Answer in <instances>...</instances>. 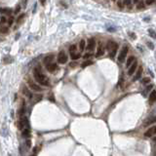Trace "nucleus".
Returning a JSON list of instances; mask_svg holds the SVG:
<instances>
[{
	"label": "nucleus",
	"instance_id": "f257e3e1",
	"mask_svg": "<svg viewBox=\"0 0 156 156\" xmlns=\"http://www.w3.org/2000/svg\"><path fill=\"white\" fill-rule=\"evenodd\" d=\"M33 77H34V80L36 81V83H38L39 85H41V86L47 87L50 85L49 79L47 78V76H45L43 73H42V70H41L40 66H36L33 69Z\"/></svg>",
	"mask_w": 156,
	"mask_h": 156
},
{
	"label": "nucleus",
	"instance_id": "f03ea898",
	"mask_svg": "<svg viewBox=\"0 0 156 156\" xmlns=\"http://www.w3.org/2000/svg\"><path fill=\"white\" fill-rule=\"evenodd\" d=\"M106 49L109 52V57L111 59H114V57L117 53V49H118V44L114 41L109 40L106 44Z\"/></svg>",
	"mask_w": 156,
	"mask_h": 156
},
{
	"label": "nucleus",
	"instance_id": "7ed1b4c3",
	"mask_svg": "<svg viewBox=\"0 0 156 156\" xmlns=\"http://www.w3.org/2000/svg\"><path fill=\"white\" fill-rule=\"evenodd\" d=\"M128 51H129V49H128V46H123V48L121 49V51H120V53H119V55H118V58H117V61H118V63H123L124 61H125V59H126V57H127V54H128Z\"/></svg>",
	"mask_w": 156,
	"mask_h": 156
},
{
	"label": "nucleus",
	"instance_id": "20e7f679",
	"mask_svg": "<svg viewBox=\"0 0 156 156\" xmlns=\"http://www.w3.org/2000/svg\"><path fill=\"white\" fill-rule=\"evenodd\" d=\"M27 85H28V87H29L31 90H33L35 92H41L42 90H43V88H41L40 85H38L37 83H35L31 79H27Z\"/></svg>",
	"mask_w": 156,
	"mask_h": 156
},
{
	"label": "nucleus",
	"instance_id": "39448f33",
	"mask_svg": "<svg viewBox=\"0 0 156 156\" xmlns=\"http://www.w3.org/2000/svg\"><path fill=\"white\" fill-rule=\"evenodd\" d=\"M67 60H68V58H67V55L65 54V52L61 51L58 55V63L61 64H64L67 63Z\"/></svg>",
	"mask_w": 156,
	"mask_h": 156
},
{
	"label": "nucleus",
	"instance_id": "423d86ee",
	"mask_svg": "<svg viewBox=\"0 0 156 156\" xmlns=\"http://www.w3.org/2000/svg\"><path fill=\"white\" fill-rule=\"evenodd\" d=\"M104 55V46L102 42H98L97 52H96V58H100V57H102Z\"/></svg>",
	"mask_w": 156,
	"mask_h": 156
},
{
	"label": "nucleus",
	"instance_id": "0eeeda50",
	"mask_svg": "<svg viewBox=\"0 0 156 156\" xmlns=\"http://www.w3.org/2000/svg\"><path fill=\"white\" fill-rule=\"evenodd\" d=\"M95 48H96V40H95V38H90L88 40V42H87L86 49L91 53V52H93L95 50Z\"/></svg>",
	"mask_w": 156,
	"mask_h": 156
},
{
	"label": "nucleus",
	"instance_id": "6e6552de",
	"mask_svg": "<svg viewBox=\"0 0 156 156\" xmlns=\"http://www.w3.org/2000/svg\"><path fill=\"white\" fill-rule=\"evenodd\" d=\"M137 69H138V62L137 61H135L134 62V64L128 68V75L129 76H132V75H134L135 74V72L137 71Z\"/></svg>",
	"mask_w": 156,
	"mask_h": 156
},
{
	"label": "nucleus",
	"instance_id": "1a4fd4ad",
	"mask_svg": "<svg viewBox=\"0 0 156 156\" xmlns=\"http://www.w3.org/2000/svg\"><path fill=\"white\" fill-rule=\"evenodd\" d=\"M155 135H156V125L150 127V128H149V129L144 133V136H145L146 138L153 137V136H155Z\"/></svg>",
	"mask_w": 156,
	"mask_h": 156
},
{
	"label": "nucleus",
	"instance_id": "9d476101",
	"mask_svg": "<svg viewBox=\"0 0 156 156\" xmlns=\"http://www.w3.org/2000/svg\"><path fill=\"white\" fill-rule=\"evenodd\" d=\"M57 68H58V64H57L56 63H50V64H46V69L48 70L49 72H51V73L55 72L57 70Z\"/></svg>",
	"mask_w": 156,
	"mask_h": 156
},
{
	"label": "nucleus",
	"instance_id": "9b49d317",
	"mask_svg": "<svg viewBox=\"0 0 156 156\" xmlns=\"http://www.w3.org/2000/svg\"><path fill=\"white\" fill-rule=\"evenodd\" d=\"M141 73H143V67L139 66V67L137 69V71L135 72V75H134V77H133V81L139 80V79L140 78V76H141Z\"/></svg>",
	"mask_w": 156,
	"mask_h": 156
},
{
	"label": "nucleus",
	"instance_id": "f8f14e48",
	"mask_svg": "<svg viewBox=\"0 0 156 156\" xmlns=\"http://www.w3.org/2000/svg\"><path fill=\"white\" fill-rule=\"evenodd\" d=\"M156 101V91L155 90H152L150 93H149V97H148V103L150 104H152L154 102Z\"/></svg>",
	"mask_w": 156,
	"mask_h": 156
},
{
	"label": "nucleus",
	"instance_id": "ddd939ff",
	"mask_svg": "<svg viewBox=\"0 0 156 156\" xmlns=\"http://www.w3.org/2000/svg\"><path fill=\"white\" fill-rule=\"evenodd\" d=\"M136 61V58L134 56H130L128 59H127V61H126V67L127 68H129L133 64H134V62Z\"/></svg>",
	"mask_w": 156,
	"mask_h": 156
},
{
	"label": "nucleus",
	"instance_id": "4468645a",
	"mask_svg": "<svg viewBox=\"0 0 156 156\" xmlns=\"http://www.w3.org/2000/svg\"><path fill=\"white\" fill-rule=\"evenodd\" d=\"M54 59H55V56H54V55H48V56H46L45 58H44L43 63H44L45 64H50V63H53Z\"/></svg>",
	"mask_w": 156,
	"mask_h": 156
},
{
	"label": "nucleus",
	"instance_id": "2eb2a0df",
	"mask_svg": "<svg viewBox=\"0 0 156 156\" xmlns=\"http://www.w3.org/2000/svg\"><path fill=\"white\" fill-rule=\"evenodd\" d=\"M22 136L24 139H28L30 136V129L29 128H24L22 130Z\"/></svg>",
	"mask_w": 156,
	"mask_h": 156
},
{
	"label": "nucleus",
	"instance_id": "dca6fc26",
	"mask_svg": "<svg viewBox=\"0 0 156 156\" xmlns=\"http://www.w3.org/2000/svg\"><path fill=\"white\" fill-rule=\"evenodd\" d=\"M23 95L24 96H26L28 98H32V94L30 93V91H29V89H28L27 87H23Z\"/></svg>",
	"mask_w": 156,
	"mask_h": 156
},
{
	"label": "nucleus",
	"instance_id": "f3484780",
	"mask_svg": "<svg viewBox=\"0 0 156 156\" xmlns=\"http://www.w3.org/2000/svg\"><path fill=\"white\" fill-rule=\"evenodd\" d=\"M70 58H71V60L73 61H77L81 58V54L80 53H72V54H70Z\"/></svg>",
	"mask_w": 156,
	"mask_h": 156
},
{
	"label": "nucleus",
	"instance_id": "a211bd4d",
	"mask_svg": "<svg viewBox=\"0 0 156 156\" xmlns=\"http://www.w3.org/2000/svg\"><path fill=\"white\" fill-rule=\"evenodd\" d=\"M85 48H86V41H85L84 39H81L80 42H79V50L81 52H83L85 50Z\"/></svg>",
	"mask_w": 156,
	"mask_h": 156
},
{
	"label": "nucleus",
	"instance_id": "6ab92c4d",
	"mask_svg": "<svg viewBox=\"0 0 156 156\" xmlns=\"http://www.w3.org/2000/svg\"><path fill=\"white\" fill-rule=\"evenodd\" d=\"M153 123H156V116H154V117L148 119V120L144 124V127H148L149 125H151V124H153Z\"/></svg>",
	"mask_w": 156,
	"mask_h": 156
},
{
	"label": "nucleus",
	"instance_id": "aec40b11",
	"mask_svg": "<svg viewBox=\"0 0 156 156\" xmlns=\"http://www.w3.org/2000/svg\"><path fill=\"white\" fill-rule=\"evenodd\" d=\"M152 88H153V85H152V84H148L147 86L145 87L144 91L143 92V93H144V96H146V95H147V93H148L149 91H151V90H152Z\"/></svg>",
	"mask_w": 156,
	"mask_h": 156
},
{
	"label": "nucleus",
	"instance_id": "412c9836",
	"mask_svg": "<svg viewBox=\"0 0 156 156\" xmlns=\"http://www.w3.org/2000/svg\"><path fill=\"white\" fill-rule=\"evenodd\" d=\"M91 64H93V62L92 61H90V60H87V61H85V62H83V64H81V67H87V66H89V65H91Z\"/></svg>",
	"mask_w": 156,
	"mask_h": 156
},
{
	"label": "nucleus",
	"instance_id": "4be33fe9",
	"mask_svg": "<svg viewBox=\"0 0 156 156\" xmlns=\"http://www.w3.org/2000/svg\"><path fill=\"white\" fill-rule=\"evenodd\" d=\"M123 2V6H127V7H131L132 6V0H122Z\"/></svg>",
	"mask_w": 156,
	"mask_h": 156
},
{
	"label": "nucleus",
	"instance_id": "5701e85b",
	"mask_svg": "<svg viewBox=\"0 0 156 156\" xmlns=\"http://www.w3.org/2000/svg\"><path fill=\"white\" fill-rule=\"evenodd\" d=\"M76 49H77V46H76L75 44L70 45V47H69V53H70V54L75 53V52H76Z\"/></svg>",
	"mask_w": 156,
	"mask_h": 156
},
{
	"label": "nucleus",
	"instance_id": "b1692460",
	"mask_svg": "<svg viewBox=\"0 0 156 156\" xmlns=\"http://www.w3.org/2000/svg\"><path fill=\"white\" fill-rule=\"evenodd\" d=\"M141 84H144V85H148V84H150V78H149V77H144L143 80H141Z\"/></svg>",
	"mask_w": 156,
	"mask_h": 156
},
{
	"label": "nucleus",
	"instance_id": "393cba45",
	"mask_svg": "<svg viewBox=\"0 0 156 156\" xmlns=\"http://www.w3.org/2000/svg\"><path fill=\"white\" fill-rule=\"evenodd\" d=\"M144 7H145V4H144L143 1H140V2H139V3L137 4V8H138L139 10H140V9H144Z\"/></svg>",
	"mask_w": 156,
	"mask_h": 156
},
{
	"label": "nucleus",
	"instance_id": "a878e982",
	"mask_svg": "<svg viewBox=\"0 0 156 156\" xmlns=\"http://www.w3.org/2000/svg\"><path fill=\"white\" fill-rule=\"evenodd\" d=\"M9 28L6 26H0V32L1 33H8Z\"/></svg>",
	"mask_w": 156,
	"mask_h": 156
},
{
	"label": "nucleus",
	"instance_id": "bb28decb",
	"mask_svg": "<svg viewBox=\"0 0 156 156\" xmlns=\"http://www.w3.org/2000/svg\"><path fill=\"white\" fill-rule=\"evenodd\" d=\"M148 34H149L153 39H156V32H155L153 29H148Z\"/></svg>",
	"mask_w": 156,
	"mask_h": 156
},
{
	"label": "nucleus",
	"instance_id": "cd10ccee",
	"mask_svg": "<svg viewBox=\"0 0 156 156\" xmlns=\"http://www.w3.org/2000/svg\"><path fill=\"white\" fill-rule=\"evenodd\" d=\"M7 21H8V19L6 18V16H2L1 18H0V23L1 24H5L7 23Z\"/></svg>",
	"mask_w": 156,
	"mask_h": 156
},
{
	"label": "nucleus",
	"instance_id": "c85d7f7f",
	"mask_svg": "<svg viewBox=\"0 0 156 156\" xmlns=\"http://www.w3.org/2000/svg\"><path fill=\"white\" fill-rule=\"evenodd\" d=\"M7 23H8V25H9V26H11V25L14 23V17H13V16H11V17L8 19Z\"/></svg>",
	"mask_w": 156,
	"mask_h": 156
},
{
	"label": "nucleus",
	"instance_id": "c756f323",
	"mask_svg": "<svg viewBox=\"0 0 156 156\" xmlns=\"http://www.w3.org/2000/svg\"><path fill=\"white\" fill-rule=\"evenodd\" d=\"M92 55H93V54L89 52V53H87V54H85V55L83 56V58H84L85 60H88V59L90 58V57H92Z\"/></svg>",
	"mask_w": 156,
	"mask_h": 156
},
{
	"label": "nucleus",
	"instance_id": "7c9ffc66",
	"mask_svg": "<svg viewBox=\"0 0 156 156\" xmlns=\"http://www.w3.org/2000/svg\"><path fill=\"white\" fill-rule=\"evenodd\" d=\"M116 3H117V6L119 8H122L123 7V2H122V0H116Z\"/></svg>",
	"mask_w": 156,
	"mask_h": 156
},
{
	"label": "nucleus",
	"instance_id": "2f4dec72",
	"mask_svg": "<svg viewBox=\"0 0 156 156\" xmlns=\"http://www.w3.org/2000/svg\"><path fill=\"white\" fill-rule=\"evenodd\" d=\"M146 44H147V46H148V47H149V48H150L151 50H153V49H154V45H153V44L151 43V42H147Z\"/></svg>",
	"mask_w": 156,
	"mask_h": 156
},
{
	"label": "nucleus",
	"instance_id": "473e14b6",
	"mask_svg": "<svg viewBox=\"0 0 156 156\" xmlns=\"http://www.w3.org/2000/svg\"><path fill=\"white\" fill-rule=\"evenodd\" d=\"M0 12H3V13H8V14H10L12 11H11V10H8V9H2V10H0Z\"/></svg>",
	"mask_w": 156,
	"mask_h": 156
},
{
	"label": "nucleus",
	"instance_id": "72a5a7b5",
	"mask_svg": "<svg viewBox=\"0 0 156 156\" xmlns=\"http://www.w3.org/2000/svg\"><path fill=\"white\" fill-rule=\"evenodd\" d=\"M26 146L27 147H30L31 146V143H30L29 139H26Z\"/></svg>",
	"mask_w": 156,
	"mask_h": 156
},
{
	"label": "nucleus",
	"instance_id": "f704fd0d",
	"mask_svg": "<svg viewBox=\"0 0 156 156\" xmlns=\"http://www.w3.org/2000/svg\"><path fill=\"white\" fill-rule=\"evenodd\" d=\"M141 1V0H132V2L134 3V4H138L139 2H140Z\"/></svg>",
	"mask_w": 156,
	"mask_h": 156
},
{
	"label": "nucleus",
	"instance_id": "c9c22d12",
	"mask_svg": "<svg viewBox=\"0 0 156 156\" xmlns=\"http://www.w3.org/2000/svg\"><path fill=\"white\" fill-rule=\"evenodd\" d=\"M153 156H156V144H155V146L153 149Z\"/></svg>",
	"mask_w": 156,
	"mask_h": 156
},
{
	"label": "nucleus",
	"instance_id": "e433bc0d",
	"mask_svg": "<svg viewBox=\"0 0 156 156\" xmlns=\"http://www.w3.org/2000/svg\"><path fill=\"white\" fill-rule=\"evenodd\" d=\"M76 64H77L76 63H70V64H69V65H70V66H71V67H74V66H75Z\"/></svg>",
	"mask_w": 156,
	"mask_h": 156
},
{
	"label": "nucleus",
	"instance_id": "4c0bfd02",
	"mask_svg": "<svg viewBox=\"0 0 156 156\" xmlns=\"http://www.w3.org/2000/svg\"><path fill=\"white\" fill-rule=\"evenodd\" d=\"M45 2H46V0H41V4L42 5H45Z\"/></svg>",
	"mask_w": 156,
	"mask_h": 156
},
{
	"label": "nucleus",
	"instance_id": "58836bf2",
	"mask_svg": "<svg viewBox=\"0 0 156 156\" xmlns=\"http://www.w3.org/2000/svg\"><path fill=\"white\" fill-rule=\"evenodd\" d=\"M20 8H21L20 6H17V9H16V11H15V12H16V13H17V12H19V11H20Z\"/></svg>",
	"mask_w": 156,
	"mask_h": 156
},
{
	"label": "nucleus",
	"instance_id": "ea45409f",
	"mask_svg": "<svg viewBox=\"0 0 156 156\" xmlns=\"http://www.w3.org/2000/svg\"><path fill=\"white\" fill-rule=\"evenodd\" d=\"M112 1H116V0H112Z\"/></svg>",
	"mask_w": 156,
	"mask_h": 156
}]
</instances>
